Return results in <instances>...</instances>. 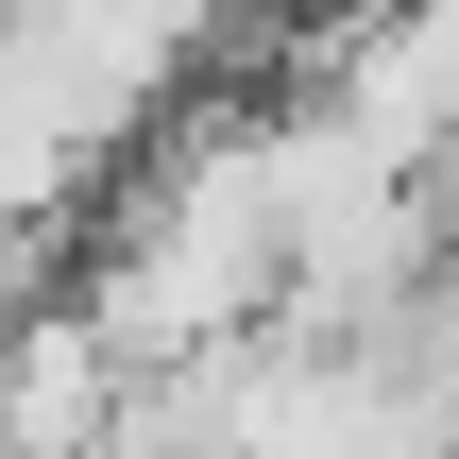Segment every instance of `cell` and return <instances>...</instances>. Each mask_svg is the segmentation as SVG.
Instances as JSON below:
<instances>
[{"label": "cell", "instance_id": "1", "mask_svg": "<svg viewBox=\"0 0 459 459\" xmlns=\"http://www.w3.org/2000/svg\"><path fill=\"white\" fill-rule=\"evenodd\" d=\"M102 409H119V341L85 307H0V443L68 459V443H102Z\"/></svg>", "mask_w": 459, "mask_h": 459}, {"label": "cell", "instance_id": "2", "mask_svg": "<svg viewBox=\"0 0 459 459\" xmlns=\"http://www.w3.org/2000/svg\"><path fill=\"white\" fill-rule=\"evenodd\" d=\"M0 459H17V443H0Z\"/></svg>", "mask_w": 459, "mask_h": 459}]
</instances>
